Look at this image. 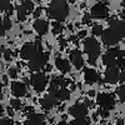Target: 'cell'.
Here are the masks:
<instances>
[{
    "instance_id": "1",
    "label": "cell",
    "mask_w": 125,
    "mask_h": 125,
    "mask_svg": "<svg viewBox=\"0 0 125 125\" xmlns=\"http://www.w3.org/2000/svg\"><path fill=\"white\" fill-rule=\"evenodd\" d=\"M69 14V8L65 0H53L49 6V15L50 18L55 19L56 21L65 20Z\"/></svg>"
},
{
    "instance_id": "2",
    "label": "cell",
    "mask_w": 125,
    "mask_h": 125,
    "mask_svg": "<svg viewBox=\"0 0 125 125\" xmlns=\"http://www.w3.org/2000/svg\"><path fill=\"white\" fill-rule=\"evenodd\" d=\"M84 51L88 55V61L91 65L96 62V59L100 55V45L94 38H85L84 39Z\"/></svg>"
},
{
    "instance_id": "3",
    "label": "cell",
    "mask_w": 125,
    "mask_h": 125,
    "mask_svg": "<svg viewBox=\"0 0 125 125\" xmlns=\"http://www.w3.org/2000/svg\"><path fill=\"white\" fill-rule=\"evenodd\" d=\"M120 39H123V36L118 33L115 29H113L111 26H109L105 30H103L101 40H103V43L105 45H114V44H116Z\"/></svg>"
},
{
    "instance_id": "4",
    "label": "cell",
    "mask_w": 125,
    "mask_h": 125,
    "mask_svg": "<svg viewBox=\"0 0 125 125\" xmlns=\"http://www.w3.org/2000/svg\"><path fill=\"white\" fill-rule=\"evenodd\" d=\"M30 81H31V85H33L34 90L40 93V91H44L46 85H48V79L44 74L41 73H34L30 78Z\"/></svg>"
},
{
    "instance_id": "5",
    "label": "cell",
    "mask_w": 125,
    "mask_h": 125,
    "mask_svg": "<svg viewBox=\"0 0 125 125\" xmlns=\"http://www.w3.org/2000/svg\"><path fill=\"white\" fill-rule=\"evenodd\" d=\"M46 61H48V55L44 53H39L36 56H34L31 60H29V69L31 71L38 73L46 65Z\"/></svg>"
},
{
    "instance_id": "6",
    "label": "cell",
    "mask_w": 125,
    "mask_h": 125,
    "mask_svg": "<svg viewBox=\"0 0 125 125\" xmlns=\"http://www.w3.org/2000/svg\"><path fill=\"white\" fill-rule=\"evenodd\" d=\"M98 103L99 105L101 106V109L104 110H111L115 106V99L111 94H108V93H101L98 95Z\"/></svg>"
},
{
    "instance_id": "7",
    "label": "cell",
    "mask_w": 125,
    "mask_h": 125,
    "mask_svg": "<svg viewBox=\"0 0 125 125\" xmlns=\"http://www.w3.org/2000/svg\"><path fill=\"white\" fill-rule=\"evenodd\" d=\"M39 53H41V51H39L36 44H25L21 49H20V56L24 60H31Z\"/></svg>"
},
{
    "instance_id": "8",
    "label": "cell",
    "mask_w": 125,
    "mask_h": 125,
    "mask_svg": "<svg viewBox=\"0 0 125 125\" xmlns=\"http://www.w3.org/2000/svg\"><path fill=\"white\" fill-rule=\"evenodd\" d=\"M69 113L74 119H85L88 115V109L84 104H75L69 109Z\"/></svg>"
},
{
    "instance_id": "9",
    "label": "cell",
    "mask_w": 125,
    "mask_h": 125,
    "mask_svg": "<svg viewBox=\"0 0 125 125\" xmlns=\"http://www.w3.org/2000/svg\"><path fill=\"white\" fill-rule=\"evenodd\" d=\"M108 14H109V10L103 3L95 4L90 10V15L95 19H104V18L108 16Z\"/></svg>"
},
{
    "instance_id": "10",
    "label": "cell",
    "mask_w": 125,
    "mask_h": 125,
    "mask_svg": "<svg viewBox=\"0 0 125 125\" xmlns=\"http://www.w3.org/2000/svg\"><path fill=\"white\" fill-rule=\"evenodd\" d=\"M120 79V73L118 70V66H108L105 70V81L110 84H115Z\"/></svg>"
},
{
    "instance_id": "11",
    "label": "cell",
    "mask_w": 125,
    "mask_h": 125,
    "mask_svg": "<svg viewBox=\"0 0 125 125\" xmlns=\"http://www.w3.org/2000/svg\"><path fill=\"white\" fill-rule=\"evenodd\" d=\"M49 91H50L51 95H54L59 101L66 100V99H69V96H70V91H69V89H66V86H64V88H54V89H49Z\"/></svg>"
},
{
    "instance_id": "12",
    "label": "cell",
    "mask_w": 125,
    "mask_h": 125,
    "mask_svg": "<svg viewBox=\"0 0 125 125\" xmlns=\"http://www.w3.org/2000/svg\"><path fill=\"white\" fill-rule=\"evenodd\" d=\"M58 104H59V100H58L54 95H51V94H49V95H45L43 99L40 100V105L43 106L44 109H46V110H50V109L55 108Z\"/></svg>"
},
{
    "instance_id": "13",
    "label": "cell",
    "mask_w": 125,
    "mask_h": 125,
    "mask_svg": "<svg viewBox=\"0 0 125 125\" xmlns=\"http://www.w3.org/2000/svg\"><path fill=\"white\" fill-rule=\"evenodd\" d=\"M11 93L13 95H15L16 98L24 96L26 94V85L21 81H14L11 84Z\"/></svg>"
},
{
    "instance_id": "14",
    "label": "cell",
    "mask_w": 125,
    "mask_h": 125,
    "mask_svg": "<svg viewBox=\"0 0 125 125\" xmlns=\"http://www.w3.org/2000/svg\"><path fill=\"white\" fill-rule=\"evenodd\" d=\"M70 61L76 69H81L84 65V59H83V55L79 50H75L70 54Z\"/></svg>"
},
{
    "instance_id": "15",
    "label": "cell",
    "mask_w": 125,
    "mask_h": 125,
    "mask_svg": "<svg viewBox=\"0 0 125 125\" xmlns=\"http://www.w3.org/2000/svg\"><path fill=\"white\" fill-rule=\"evenodd\" d=\"M33 28H34V30L36 31V33L39 35H41V36L48 33V23L45 21V20H43V19H36L34 21V24H33Z\"/></svg>"
},
{
    "instance_id": "16",
    "label": "cell",
    "mask_w": 125,
    "mask_h": 125,
    "mask_svg": "<svg viewBox=\"0 0 125 125\" xmlns=\"http://www.w3.org/2000/svg\"><path fill=\"white\" fill-rule=\"evenodd\" d=\"M84 79L88 84H95V83L100 80V75L94 69H86L84 73Z\"/></svg>"
},
{
    "instance_id": "17",
    "label": "cell",
    "mask_w": 125,
    "mask_h": 125,
    "mask_svg": "<svg viewBox=\"0 0 125 125\" xmlns=\"http://www.w3.org/2000/svg\"><path fill=\"white\" fill-rule=\"evenodd\" d=\"M44 123H45V116L43 114H33L25 121L24 125H44Z\"/></svg>"
},
{
    "instance_id": "18",
    "label": "cell",
    "mask_w": 125,
    "mask_h": 125,
    "mask_svg": "<svg viewBox=\"0 0 125 125\" xmlns=\"http://www.w3.org/2000/svg\"><path fill=\"white\" fill-rule=\"evenodd\" d=\"M55 65H56V68H58L61 73H69L70 69H71L70 62H69L66 59H61V58H59V59L55 60Z\"/></svg>"
},
{
    "instance_id": "19",
    "label": "cell",
    "mask_w": 125,
    "mask_h": 125,
    "mask_svg": "<svg viewBox=\"0 0 125 125\" xmlns=\"http://www.w3.org/2000/svg\"><path fill=\"white\" fill-rule=\"evenodd\" d=\"M68 84V80L64 79L62 76H54L53 80L50 81V88L49 89H54V88H64Z\"/></svg>"
},
{
    "instance_id": "20",
    "label": "cell",
    "mask_w": 125,
    "mask_h": 125,
    "mask_svg": "<svg viewBox=\"0 0 125 125\" xmlns=\"http://www.w3.org/2000/svg\"><path fill=\"white\" fill-rule=\"evenodd\" d=\"M116 60H118V58L113 56V55L109 54V53H106V54L103 55V62H104L106 66H116Z\"/></svg>"
},
{
    "instance_id": "21",
    "label": "cell",
    "mask_w": 125,
    "mask_h": 125,
    "mask_svg": "<svg viewBox=\"0 0 125 125\" xmlns=\"http://www.w3.org/2000/svg\"><path fill=\"white\" fill-rule=\"evenodd\" d=\"M0 11H5L11 14L13 13V5L9 0H0Z\"/></svg>"
},
{
    "instance_id": "22",
    "label": "cell",
    "mask_w": 125,
    "mask_h": 125,
    "mask_svg": "<svg viewBox=\"0 0 125 125\" xmlns=\"http://www.w3.org/2000/svg\"><path fill=\"white\" fill-rule=\"evenodd\" d=\"M28 11H26V9L23 6V4L20 5V6H18V19L20 20V21H24L25 20V18L28 16Z\"/></svg>"
},
{
    "instance_id": "23",
    "label": "cell",
    "mask_w": 125,
    "mask_h": 125,
    "mask_svg": "<svg viewBox=\"0 0 125 125\" xmlns=\"http://www.w3.org/2000/svg\"><path fill=\"white\" fill-rule=\"evenodd\" d=\"M109 54H111L115 58H124L125 56V51L121 50V49H118V48H113L109 50Z\"/></svg>"
},
{
    "instance_id": "24",
    "label": "cell",
    "mask_w": 125,
    "mask_h": 125,
    "mask_svg": "<svg viewBox=\"0 0 125 125\" xmlns=\"http://www.w3.org/2000/svg\"><path fill=\"white\" fill-rule=\"evenodd\" d=\"M116 94H118V98L120 99V101H125V85L119 86L116 90Z\"/></svg>"
},
{
    "instance_id": "25",
    "label": "cell",
    "mask_w": 125,
    "mask_h": 125,
    "mask_svg": "<svg viewBox=\"0 0 125 125\" xmlns=\"http://www.w3.org/2000/svg\"><path fill=\"white\" fill-rule=\"evenodd\" d=\"M103 26L101 25H94L93 26V29H91V33L95 35V36H101V34H103Z\"/></svg>"
},
{
    "instance_id": "26",
    "label": "cell",
    "mask_w": 125,
    "mask_h": 125,
    "mask_svg": "<svg viewBox=\"0 0 125 125\" xmlns=\"http://www.w3.org/2000/svg\"><path fill=\"white\" fill-rule=\"evenodd\" d=\"M23 6L26 9L28 13H31L34 10V4H33V1H30V0H24V1H23Z\"/></svg>"
},
{
    "instance_id": "27",
    "label": "cell",
    "mask_w": 125,
    "mask_h": 125,
    "mask_svg": "<svg viewBox=\"0 0 125 125\" xmlns=\"http://www.w3.org/2000/svg\"><path fill=\"white\" fill-rule=\"evenodd\" d=\"M10 105H11V108L14 110H19V109H21V101L19 99H13L10 101Z\"/></svg>"
},
{
    "instance_id": "28",
    "label": "cell",
    "mask_w": 125,
    "mask_h": 125,
    "mask_svg": "<svg viewBox=\"0 0 125 125\" xmlns=\"http://www.w3.org/2000/svg\"><path fill=\"white\" fill-rule=\"evenodd\" d=\"M69 125H89V123L85 119H75L74 121L69 123Z\"/></svg>"
},
{
    "instance_id": "29",
    "label": "cell",
    "mask_w": 125,
    "mask_h": 125,
    "mask_svg": "<svg viewBox=\"0 0 125 125\" xmlns=\"http://www.w3.org/2000/svg\"><path fill=\"white\" fill-rule=\"evenodd\" d=\"M3 24H4L5 30H10V29H11V20H10L8 16L3 19Z\"/></svg>"
},
{
    "instance_id": "30",
    "label": "cell",
    "mask_w": 125,
    "mask_h": 125,
    "mask_svg": "<svg viewBox=\"0 0 125 125\" xmlns=\"http://www.w3.org/2000/svg\"><path fill=\"white\" fill-rule=\"evenodd\" d=\"M61 31H62V25L59 24V23H55L54 24V28H53V33L56 35V34H60Z\"/></svg>"
},
{
    "instance_id": "31",
    "label": "cell",
    "mask_w": 125,
    "mask_h": 125,
    "mask_svg": "<svg viewBox=\"0 0 125 125\" xmlns=\"http://www.w3.org/2000/svg\"><path fill=\"white\" fill-rule=\"evenodd\" d=\"M4 59L6 61H10L13 59V53H11V50H5L4 51Z\"/></svg>"
},
{
    "instance_id": "32",
    "label": "cell",
    "mask_w": 125,
    "mask_h": 125,
    "mask_svg": "<svg viewBox=\"0 0 125 125\" xmlns=\"http://www.w3.org/2000/svg\"><path fill=\"white\" fill-rule=\"evenodd\" d=\"M8 74H9L10 78H16V76H18V70H16L15 68H10Z\"/></svg>"
},
{
    "instance_id": "33",
    "label": "cell",
    "mask_w": 125,
    "mask_h": 125,
    "mask_svg": "<svg viewBox=\"0 0 125 125\" xmlns=\"http://www.w3.org/2000/svg\"><path fill=\"white\" fill-rule=\"evenodd\" d=\"M116 66H120V68H124V66H125V59H124V58H118V60H116Z\"/></svg>"
},
{
    "instance_id": "34",
    "label": "cell",
    "mask_w": 125,
    "mask_h": 125,
    "mask_svg": "<svg viewBox=\"0 0 125 125\" xmlns=\"http://www.w3.org/2000/svg\"><path fill=\"white\" fill-rule=\"evenodd\" d=\"M0 125H14L10 119H0Z\"/></svg>"
},
{
    "instance_id": "35",
    "label": "cell",
    "mask_w": 125,
    "mask_h": 125,
    "mask_svg": "<svg viewBox=\"0 0 125 125\" xmlns=\"http://www.w3.org/2000/svg\"><path fill=\"white\" fill-rule=\"evenodd\" d=\"M5 28H4V24H3V19H1V16H0V36H3L4 34H5Z\"/></svg>"
},
{
    "instance_id": "36",
    "label": "cell",
    "mask_w": 125,
    "mask_h": 125,
    "mask_svg": "<svg viewBox=\"0 0 125 125\" xmlns=\"http://www.w3.org/2000/svg\"><path fill=\"white\" fill-rule=\"evenodd\" d=\"M120 80H121V81H125V66L123 68V70H121V73H120Z\"/></svg>"
},
{
    "instance_id": "37",
    "label": "cell",
    "mask_w": 125,
    "mask_h": 125,
    "mask_svg": "<svg viewBox=\"0 0 125 125\" xmlns=\"http://www.w3.org/2000/svg\"><path fill=\"white\" fill-rule=\"evenodd\" d=\"M85 35H86V31L85 30H81L80 33L78 34V38H85Z\"/></svg>"
},
{
    "instance_id": "38",
    "label": "cell",
    "mask_w": 125,
    "mask_h": 125,
    "mask_svg": "<svg viewBox=\"0 0 125 125\" xmlns=\"http://www.w3.org/2000/svg\"><path fill=\"white\" fill-rule=\"evenodd\" d=\"M90 16H91V15H85L84 19H83V20H84L83 23H85V24H86V23H90Z\"/></svg>"
},
{
    "instance_id": "39",
    "label": "cell",
    "mask_w": 125,
    "mask_h": 125,
    "mask_svg": "<svg viewBox=\"0 0 125 125\" xmlns=\"http://www.w3.org/2000/svg\"><path fill=\"white\" fill-rule=\"evenodd\" d=\"M40 14H41V9H38V10H36V13H35V16L38 18V16L40 15Z\"/></svg>"
},
{
    "instance_id": "40",
    "label": "cell",
    "mask_w": 125,
    "mask_h": 125,
    "mask_svg": "<svg viewBox=\"0 0 125 125\" xmlns=\"http://www.w3.org/2000/svg\"><path fill=\"white\" fill-rule=\"evenodd\" d=\"M1 94H3V84H1V81H0V96H1Z\"/></svg>"
},
{
    "instance_id": "41",
    "label": "cell",
    "mask_w": 125,
    "mask_h": 125,
    "mask_svg": "<svg viewBox=\"0 0 125 125\" xmlns=\"http://www.w3.org/2000/svg\"><path fill=\"white\" fill-rule=\"evenodd\" d=\"M121 19H123V20H125V9L123 10V13H121Z\"/></svg>"
},
{
    "instance_id": "42",
    "label": "cell",
    "mask_w": 125,
    "mask_h": 125,
    "mask_svg": "<svg viewBox=\"0 0 125 125\" xmlns=\"http://www.w3.org/2000/svg\"><path fill=\"white\" fill-rule=\"evenodd\" d=\"M3 111H4V109H3V106H1V105H0V116L3 115Z\"/></svg>"
},
{
    "instance_id": "43",
    "label": "cell",
    "mask_w": 125,
    "mask_h": 125,
    "mask_svg": "<svg viewBox=\"0 0 125 125\" xmlns=\"http://www.w3.org/2000/svg\"><path fill=\"white\" fill-rule=\"evenodd\" d=\"M65 1H68V3H74L75 0H65Z\"/></svg>"
},
{
    "instance_id": "44",
    "label": "cell",
    "mask_w": 125,
    "mask_h": 125,
    "mask_svg": "<svg viewBox=\"0 0 125 125\" xmlns=\"http://www.w3.org/2000/svg\"><path fill=\"white\" fill-rule=\"evenodd\" d=\"M23 1H24V0H23Z\"/></svg>"
}]
</instances>
